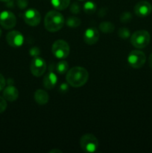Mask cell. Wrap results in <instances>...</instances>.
<instances>
[{
	"mask_svg": "<svg viewBox=\"0 0 152 153\" xmlns=\"http://www.w3.org/2000/svg\"><path fill=\"white\" fill-rule=\"evenodd\" d=\"M66 79L70 86L80 88L84 85L89 79V73L81 67H74L68 70Z\"/></svg>",
	"mask_w": 152,
	"mask_h": 153,
	"instance_id": "cell-1",
	"label": "cell"
},
{
	"mask_svg": "<svg viewBox=\"0 0 152 153\" xmlns=\"http://www.w3.org/2000/svg\"><path fill=\"white\" fill-rule=\"evenodd\" d=\"M65 23L63 16L58 10H50L46 13L44 18V25L47 31L56 32L59 31Z\"/></svg>",
	"mask_w": 152,
	"mask_h": 153,
	"instance_id": "cell-2",
	"label": "cell"
},
{
	"mask_svg": "<svg viewBox=\"0 0 152 153\" xmlns=\"http://www.w3.org/2000/svg\"><path fill=\"white\" fill-rule=\"evenodd\" d=\"M151 40L150 34L145 30H139L132 34L131 37V43L137 49L145 48Z\"/></svg>",
	"mask_w": 152,
	"mask_h": 153,
	"instance_id": "cell-3",
	"label": "cell"
},
{
	"mask_svg": "<svg viewBox=\"0 0 152 153\" xmlns=\"http://www.w3.org/2000/svg\"><path fill=\"white\" fill-rule=\"evenodd\" d=\"M52 52L54 56L59 59H64L69 55L70 47L67 42L63 40H58L54 42L52 46Z\"/></svg>",
	"mask_w": 152,
	"mask_h": 153,
	"instance_id": "cell-4",
	"label": "cell"
},
{
	"mask_svg": "<svg viewBox=\"0 0 152 153\" xmlns=\"http://www.w3.org/2000/svg\"><path fill=\"white\" fill-rule=\"evenodd\" d=\"M80 145L84 152H94L98 147V140L93 134H86L80 137Z\"/></svg>",
	"mask_w": 152,
	"mask_h": 153,
	"instance_id": "cell-5",
	"label": "cell"
},
{
	"mask_svg": "<svg viewBox=\"0 0 152 153\" xmlns=\"http://www.w3.org/2000/svg\"><path fill=\"white\" fill-rule=\"evenodd\" d=\"M146 61L145 54L140 50H134L131 52L128 57V62L131 67L139 69L143 67Z\"/></svg>",
	"mask_w": 152,
	"mask_h": 153,
	"instance_id": "cell-6",
	"label": "cell"
},
{
	"mask_svg": "<svg viewBox=\"0 0 152 153\" xmlns=\"http://www.w3.org/2000/svg\"><path fill=\"white\" fill-rule=\"evenodd\" d=\"M31 72L36 77H40L46 70V63L43 58L35 56L31 62Z\"/></svg>",
	"mask_w": 152,
	"mask_h": 153,
	"instance_id": "cell-7",
	"label": "cell"
},
{
	"mask_svg": "<svg viewBox=\"0 0 152 153\" xmlns=\"http://www.w3.org/2000/svg\"><path fill=\"white\" fill-rule=\"evenodd\" d=\"M16 18L14 13L4 10L0 13V25L5 29H11L16 25Z\"/></svg>",
	"mask_w": 152,
	"mask_h": 153,
	"instance_id": "cell-8",
	"label": "cell"
},
{
	"mask_svg": "<svg viewBox=\"0 0 152 153\" xmlns=\"http://www.w3.org/2000/svg\"><path fill=\"white\" fill-rule=\"evenodd\" d=\"M23 19L27 25L30 26H37L41 20V15L37 10L31 8L24 13Z\"/></svg>",
	"mask_w": 152,
	"mask_h": 153,
	"instance_id": "cell-9",
	"label": "cell"
},
{
	"mask_svg": "<svg viewBox=\"0 0 152 153\" xmlns=\"http://www.w3.org/2000/svg\"><path fill=\"white\" fill-rule=\"evenodd\" d=\"M7 43L12 47H20L24 43V37L18 31H11L6 35Z\"/></svg>",
	"mask_w": 152,
	"mask_h": 153,
	"instance_id": "cell-10",
	"label": "cell"
},
{
	"mask_svg": "<svg viewBox=\"0 0 152 153\" xmlns=\"http://www.w3.org/2000/svg\"><path fill=\"white\" fill-rule=\"evenodd\" d=\"M152 11V5L147 1H140L134 7V13L137 16L145 17Z\"/></svg>",
	"mask_w": 152,
	"mask_h": 153,
	"instance_id": "cell-11",
	"label": "cell"
},
{
	"mask_svg": "<svg viewBox=\"0 0 152 153\" xmlns=\"http://www.w3.org/2000/svg\"><path fill=\"white\" fill-rule=\"evenodd\" d=\"M99 37L100 34L98 29L91 27L85 31L84 34H83V40L86 44L93 45L98 42Z\"/></svg>",
	"mask_w": 152,
	"mask_h": 153,
	"instance_id": "cell-12",
	"label": "cell"
},
{
	"mask_svg": "<svg viewBox=\"0 0 152 153\" xmlns=\"http://www.w3.org/2000/svg\"><path fill=\"white\" fill-rule=\"evenodd\" d=\"M3 97L6 100L9 102H14L19 97V91L15 87L9 85L7 88H4Z\"/></svg>",
	"mask_w": 152,
	"mask_h": 153,
	"instance_id": "cell-13",
	"label": "cell"
},
{
	"mask_svg": "<svg viewBox=\"0 0 152 153\" xmlns=\"http://www.w3.org/2000/svg\"><path fill=\"white\" fill-rule=\"evenodd\" d=\"M58 78L53 72H49L43 78V86L46 89L51 90L55 88L57 84Z\"/></svg>",
	"mask_w": 152,
	"mask_h": 153,
	"instance_id": "cell-14",
	"label": "cell"
},
{
	"mask_svg": "<svg viewBox=\"0 0 152 153\" xmlns=\"http://www.w3.org/2000/svg\"><path fill=\"white\" fill-rule=\"evenodd\" d=\"M34 97L36 102L40 105H44L46 103H48L49 100V94H47V92L41 89L36 91V92L34 93Z\"/></svg>",
	"mask_w": 152,
	"mask_h": 153,
	"instance_id": "cell-15",
	"label": "cell"
},
{
	"mask_svg": "<svg viewBox=\"0 0 152 153\" xmlns=\"http://www.w3.org/2000/svg\"><path fill=\"white\" fill-rule=\"evenodd\" d=\"M51 2L55 9L63 10L69 6L70 0H51Z\"/></svg>",
	"mask_w": 152,
	"mask_h": 153,
	"instance_id": "cell-16",
	"label": "cell"
},
{
	"mask_svg": "<svg viewBox=\"0 0 152 153\" xmlns=\"http://www.w3.org/2000/svg\"><path fill=\"white\" fill-rule=\"evenodd\" d=\"M99 28L101 32L104 34H110L114 31L115 25L109 21H104L99 24Z\"/></svg>",
	"mask_w": 152,
	"mask_h": 153,
	"instance_id": "cell-17",
	"label": "cell"
},
{
	"mask_svg": "<svg viewBox=\"0 0 152 153\" xmlns=\"http://www.w3.org/2000/svg\"><path fill=\"white\" fill-rule=\"evenodd\" d=\"M83 10L87 14H92L95 12L97 9V6L95 2L92 1H88L83 4Z\"/></svg>",
	"mask_w": 152,
	"mask_h": 153,
	"instance_id": "cell-18",
	"label": "cell"
},
{
	"mask_svg": "<svg viewBox=\"0 0 152 153\" xmlns=\"http://www.w3.org/2000/svg\"><path fill=\"white\" fill-rule=\"evenodd\" d=\"M56 70L59 74L63 75L66 73L69 70V64L66 61H61L58 63L56 66Z\"/></svg>",
	"mask_w": 152,
	"mask_h": 153,
	"instance_id": "cell-19",
	"label": "cell"
},
{
	"mask_svg": "<svg viewBox=\"0 0 152 153\" xmlns=\"http://www.w3.org/2000/svg\"><path fill=\"white\" fill-rule=\"evenodd\" d=\"M66 22L70 28H77L80 25V19L77 16H70L67 19Z\"/></svg>",
	"mask_w": 152,
	"mask_h": 153,
	"instance_id": "cell-20",
	"label": "cell"
},
{
	"mask_svg": "<svg viewBox=\"0 0 152 153\" xmlns=\"http://www.w3.org/2000/svg\"><path fill=\"white\" fill-rule=\"evenodd\" d=\"M118 35L122 39H128L131 35V31L126 27H122L118 31Z\"/></svg>",
	"mask_w": 152,
	"mask_h": 153,
	"instance_id": "cell-21",
	"label": "cell"
},
{
	"mask_svg": "<svg viewBox=\"0 0 152 153\" xmlns=\"http://www.w3.org/2000/svg\"><path fill=\"white\" fill-rule=\"evenodd\" d=\"M131 19H132V14L129 12H125L120 16L121 22H125V23L129 22Z\"/></svg>",
	"mask_w": 152,
	"mask_h": 153,
	"instance_id": "cell-22",
	"label": "cell"
},
{
	"mask_svg": "<svg viewBox=\"0 0 152 153\" xmlns=\"http://www.w3.org/2000/svg\"><path fill=\"white\" fill-rule=\"evenodd\" d=\"M80 5L78 4V3L74 2L73 4H71L70 6V11L72 13H75V14H77L80 12Z\"/></svg>",
	"mask_w": 152,
	"mask_h": 153,
	"instance_id": "cell-23",
	"label": "cell"
},
{
	"mask_svg": "<svg viewBox=\"0 0 152 153\" xmlns=\"http://www.w3.org/2000/svg\"><path fill=\"white\" fill-rule=\"evenodd\" d=\"M7 108V102L4 97H0V114L3 113Z\"/></svg>",
	"mask_w": 152,
	"mask_h": 153,
	"instance_id": "cell-24",
	"label": "cell"
},
{
	"mask_svg": "<svg viewBox=\"0 0 152 153\" xmlns=\"http://www.w3.org/2000/svg\"><path fill=\"white\" fill-rule=\"evenodd\" d=\"M28 4V0H17V5L19 8L23 9Z\"/></svg>",
	"mask_w": 152,
	"mask_h": 153,
	"instance_id": "cell-25",
	"label": "cell"
},
{
	"mask_svg": "<svg viewBox=\"0 0 152 153\" xmlns=\"http://www.w3.org/2000/svg\"><path fill=\"white\" fill-rule=\"evenodd\" d=\"M5 85H6L5 79H4V76L0 73V91L4 90V88H5Z\"/></svg>",
	"mask_w": 152,
	"mask_h": 153,
	"instance_id": "cell-26",
	"label": "cell"
},
{
	"mask_svg": "<svg viewBox=\"0 0 152 153\" xmlns=\"http://www.w3.org/2000/svg\"><path fill=\"white\" fill-rule=\"evenodd\" d=\"M148 64H149V67L152 69V53L149 55V58H148Z\"/></svg>",
	"mask_w": 152,
	"mask_h": 153,
	"instance_id": "cell-27",
	"label": "cell"
},
{
	"mask_svg": "<svg viewBox=\"0 0 152 153\" xmlns=\"http://www.w3.org/2000/svg\"><path fill=\"white\" fill-rule=\"evenodd\" d=\"M61 152V151H60V150H58V149H52V151H50V152Z\"/></svg>",
	"mask_w": 152,
	"mask_h": 153,
	"instance_id": "cell-28",
	"label": "cell"
},
{
	"mask_svg": "<svg viewBox=\"0 0 152 153\" xmlns=\"http://www.w3.org/2000/svg\"><path fill=\"white\" fill-rule=\"evenodd\" d=\"M1 1H4V2H7V1H9L10 0H0Z\"/></svg>",
	"mask_w": 152,
	"mask_h": 153,
	"instance_id": "cell-29",
	"label": "cell"
},
{
	"mask_svg": "<svg viewBox=\"0 0 152 153\" xmlns=\"http://www.w3.org/2000/svg\"><path fill=\"white\" fill-rule=\"evenodd\" d=\"M1 28H0V37H1Z\"/></svg>",
	"mask_w": 152,
	"mask_h": 153,
	"instance_id": "cell-30",
	"label": "cell"
},
{
	"mask_svg": "<svg viewBox=\"0 0 152 153\" xmlns=\"http://www.w3.org/2000/svg\"><path fill=\"white\" fill-rule=\"evenodd\" d=\"M80 1H83V0H80Z\"/></svg>",
	"mask_w": 152,
	"mask_h": 153,
	"instance_id": "cell-31",
	"label": "cell"
}]
</instances>
